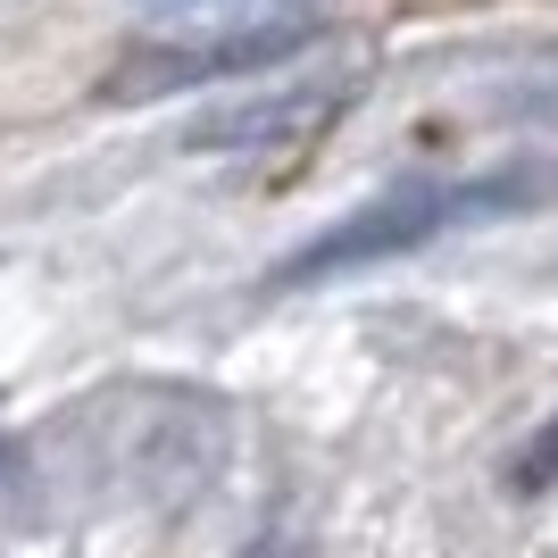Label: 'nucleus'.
Returning a JSON list of instances; mask_svg holds the SVG:
<instances>
[{
  "label": "nucleus",
  "instance_id": "nucleus-1",
  "mask_svg": "<svg viewBox=\"0 0 558 558\" xmlns=\"http://www.w3.org/2000/svg\"><path fill=\"white\" fill-rule=\"evenodd\" d=\"M534 192H542L534 167H500V175H475V184H392V192H375V201H359L342 226H326L308 251H292L276 283L292 292V283H326V276H350V267H375V258L425 251L434 233L509 217V209H525Z\"/></svg>",
  "mask_w": 558,
  "mask_h": 558
},
{
  "label": "nucleus",
  "instance_id": "nucleus-3",
  "mask_svg": "<svg viewBox=\"0 0 558 558\" xmlns=\"http://www.w3.org/2000/svg\"><path fill=\"white\" fill-rule=\"evenodd\" d=\"M342 109H350L342 84H301V93H276V100H251V109H233V117H209V125L192 134V150H267V142H301V134H317V125H333Z\"/></svg>",
  "mask_w": 558,
  "mask_h": 558
},
{
  "label": "nucleus",
  "instance_id": "nucleus-2",
  "mask_svg": "<svg viewBox=\"0 0 558 558\" xmlns=\"http://www.w3.org/2000/svg\"><path fill=\"white\" fill-rule=\"evenodd\" d=\"M326 25L317 17H258V25H233V34H192V43H142L117 59V75L100 84V100H167V93H192V84H226V75H251V68H283L301 59Z\"/></svg>",
  "mask_w": 558,
  "mask_h": 558
}]
</instances>
